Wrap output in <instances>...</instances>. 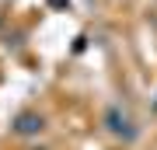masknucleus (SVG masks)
<instances>
[{
    "mask_svg": "<svg viewBox=\"0 0 157 150\" xmlns=\"http://www.w3.org/2000/svg\"><path fill=\"white\" fill-rule=\"evenodd\" d=\"M105 126H108V133H112V136H122V140H133V136H136L133 119H129L119 105H112V108L105 112Z\"/></svg>",
    "mask_w": 157,
    "mask_h": 150,
    "instance_id": "nucleus-1",
    "label": "nucleus"
},
{
    "mask_svg": "<svg viewBox=\"0 0 157 150\" xmlns=\"http://www.w3.org/2000/svg\"><path fill=\"white\" fill-rule=\"evenodd\" d=\"M42 115H35V112H21V115L14 119V133H21V136H35V133H42Z\"/></svg>",
    "mask_w": 157,
    "mask_h": 150,
    "instance_id": "nucleus-2",
    "label": "nucleus"
}]
</instances>
